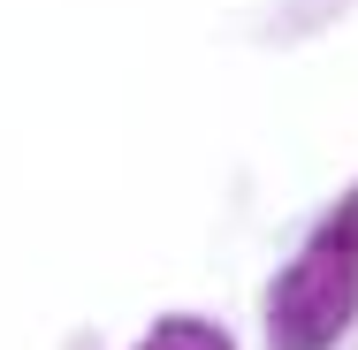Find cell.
Segmentation results:
<instances>
[{
	"instance_id": "2",
	"label": "cell",
	"mask_w": 358,
	"mask_h": 350,
	"mask_svg": "<svg viewBox=\"0 0 358 350\" xmlns=\"http://www.w3.org/2000/svg\"><path fill=\"white\" fill-rule=\"evenodd\" d=\"M138 350H236V343L221 335L214 320H191V312H168V320H152V335H145Z\"/></svg>"
},
{
	"instance_id": "1",
	"label": "cell",
	"mask_w": 358,
	"mask_h": 350,
	"mask_svg": "<svg viewBox=\"0 0 358 350\" xmlns=\"http://www.w3.org/2000/svg\"><path fill=\"white\" fill-rule=\"evenodd\" d=\"M351 320H358V191L275 275V289H267V350H336Z\"/></svg>"
}]
</instances>
